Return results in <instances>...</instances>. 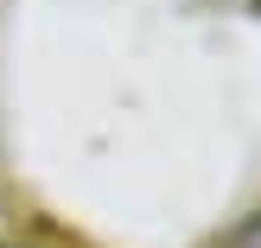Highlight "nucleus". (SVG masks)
<instances>
[{"mask_svg":"<svg viewBox=\"0 0 261 248\" xmlns=\"http://www.w3.org/2000/svg\"><path fill=\"white\" fill-rule=\"evenodd\" d=\"M236 248H261V216H255V223H249V229L236 236Z\"/></svg>","mask_w":261,"mask_h":248,"instance_id":"obj_1","label":"nucleus"}]
</instances>
